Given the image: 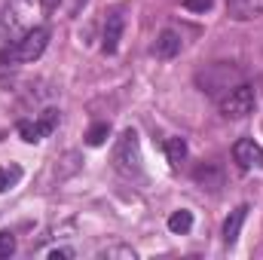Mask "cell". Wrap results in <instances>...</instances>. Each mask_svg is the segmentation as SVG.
<instances>
[{"label": "cell", "instance_id": "obj_1", "mask_svg": "<svg viewBox=\"0 0 263 260\" xmlns=\"http://www.w3.org/2000/svg\"><path fill=\"white\" fill-rule=\"evenodd\" d=\"M196 83H199V89H202L205 95L223 98L230 89H236L239 83H245V77H242L239 67H230V65H223V62H217V65H208L205 70H199Z\"/></svg>", "mask_w": 263, "mask_h": 260}, {"label": "cell", "instance_id": "obj_2", "mask_svg": "<svg viewBox=\"0 0 263 260\" xmlns=\"http://www.w3.org/2000/svg\"><path fill=\"white\" fill-rule=\"evenodd\" d=\"M49 46V28H28L18 40H12V46L3 52V59H9L12 65H28L37 62Z\"/></svg>", "mask_w": 263, "mask_h": 260}, {"label": "cell", "instance_id": "obj_3", "mask_svg": "<svg viewBox=\"0 0 263 260\" xmlns=\"http://www.w3.org/2000/svg\"><path fill=\"white\" fill-rule=\"evenodd\" d=\"M114 165L126 178H138L141 175V144H138V132L135 129H126L117 138V144H114Z\"/></svg>", "mask_w": 263, "mask_h": 260}, {"label": "cell", "instance_id": "obj_4", "mask_svg": "<svg viewBox=\"0 0 263 260\" xmlns=\"http://www.w3.org/2000/svg\"><path fill=\"white\" fill-rule=\"evenodd\" d=\"M254 104H257V95L248 83H239L236 89H230L223 98H220V114L227 120H245L248 114H254Z\"/></svg>", "mask_w": 263, "mask_h": 260}, {"label": "cell", "instance_id": "obj_5", "mask_svg": "<svg viewBox=\"0 0 263 260\" xmlns=\"http://www.w3.org/2000/svg\"><path fill=\"white\" fill-rule=\"evenodd\" d=\"M59 126V110H46L40 120H22L18 123V135H22V141L25 144H37V141H43L49 132Z\"/></svg>", "mask_w": 263, "mask_h": 260}, {"label": "cell", "instance_id": "obj_6", "mask_svg": "<svg viewBox=\"0 0 263 260\" xmlns=\"http://www.w3.org/2000/svg\"><path fill=\"white\" fill-rule=\"evenodd\" d=\"M233 159L239 162V169H263V147L254 138H239L233 144Z\"/></svg>", "mask_w": 263, "mask_h": 260}, {"label": "cell", "instance_id": "obj_7", "mask_svg": "<svg viewBox=\"0 0 263 260\" xmlns=\"http://www.w3.org/2000/svg\"><path fill=\"white\" fill-rule=\"evenodd\" d=\"M123 28H126L123 12H120V9H117V12H110V15H107V22H104V52H107V55H114V52L120 49Z\"/></svg>", "mask_w": 263, "mask_h": 260}, {"label": "cell", "instance_id": "obj_8", "mask_svg": "<svg viewBox=\"0 0 263 260\" xmlns=\"http://www.w3.org/2000/svg\"><path fill=\"white\" fill-rule=\"evenodd\" d=\"M181 46H184V40H181V34L178 31H172V28H165V31H159V37H156V43H153V52H156V59H175V55H181Z\"/></svg>", "mask_w": 263, "mask_h": 260}, {"label": "cell", "instance_id": "obj_9", "mask_svg": "<svg viewBox=\"0 0 263 260\" xmlns=\"http://www.w3.org/2000/svg\"><path fill=\"white\" fill-rule=\"evenodd\" d=\"M227 9H230V18L251 22L263 15V0H227Z\"/></svg>", "mask_w": 263, "mask_h": 260}, {"label": "cell", "instance_id": "obj_10", "mask_svg": "<svg viewBox=\"0 0 263 260\" xmlns=\"http://www.w3.org/2000/svg\"><path fill=\"white\" fill-rule=\"evenodd\" d=\"M245 217H248V205H239V208L227 217V224H223V242H227V245H236V239H239V233H242Z\"/></svg>", "mask_w": 263, "mask_h": 260}, {"label": "cell", "instance_id": "obj_11", "mask_svg": "<svg viewBox=\"0 0 263 260\" xmlns=\"http://www.w3.org/2000/svg\"><path fill=\"white\" fill-rule=\"evenodd\" d=\"M165 156H168V162L178 169V165L187 159V144H184V138H168V141H165Z\"/></svg>", "mask_w": 263, "mask_h": 260}, {"label": "cell", "instance_id": "obj_12", "mask_svg": "<svg viewBox=\"0 0 263 260\" xmlns=\"http://www.w3.org/2000/svg\"><path fill=\"white\" fill-rule=\"evenodd\" d=\"M168 230H172V233H190V230H193V211H187V208L175 211V214L168 217Z\"/></svg>", "mask_w": 263, "mask_h": 260}, {"label": "cell", "instance_id": "obj_13", "mask_svg": "<svg viewBox=\"0 0 263 260\" xmlns=\"http://www.w3.org/2000/svg\"><path fill=\"white\" fill-rule=\"evenodd\" d=\"M18 181H22V169L18 165H0V193L12 190Z\"/></svg>", "mask_w": 263, "mask_h": 260}, {"label": "cell", "instance_id": "obj_14", "mask_svg": "<svg viewBox=\"0 0 263 260\" xmlns=\"http://www.w3.org/2000/svg\"><path fill=\"white\" fill-rule=\"evenodd\" d=\"M107 138H110V126H107V123H95L92 129L86 132V144H89V147H101Z\"/></svg>", "mask_w": 263, "mask_h": 260}, {"label": "cell", "instance_id": "obj_15", "mask_svg": "<svg viewBox=\"0 0 263 260\" xmlns=\"http://www.w3.org/2000/svg\"><path fill=\"white\" fill-rule=\"evenodd\" d=\"M101 257H126V260H135L138 254H135V248H129V245H114V248H104V251H101Z\"/></svg>", "mask_w": 263, "mask_h": 260}, {"label": "cell", "instance_id": "obj_16", "mask_svg": "<svg viewBox=\"0 0 263 260\" xmlns=\"http://www.w3.org/2000/svg\"><path fill=\"white\" fill-rule=\"evenodd\" d=\"M15 254V236L12 233H0V260Z\"/></svg>", "mask_w": 263, "mask_h": 260}, {"label": "cell", "instance_id": "obj_17", "mask_svg": "<svg viewBox=\"0 0 263 260\" xmlns=\"http://www.w3.org/2000/svg\"><path fill=\"white\" fill-rule=\"evenodd\" d=\"M211 3L214 0H184V9H190V12H208Z\"/></svg>", "mask_w": 263, "mask_h": 260}, {"label": "cell", "instance_id": "obj_18", "mask_svg": "<svg viewBox=\"0 0 263 260\" xmlns=\"http://www.w3.org/2000/svg\"><path fill=\"white\" fill-rule=\"evenodd\" d=\"M49 257H52V260H62V257H73V251H70V248H55V251H49Z\"/></svg>", "mask_w": 263, "mask_h": 260}, {"label": "cell", "instance_id": "obj_19", "mask_svg": "<svg viewBox=\"0 0 263 260\" xmlns=\"http://www.w3.org/2000/svg\"><path fill=\"white\" fill-rule=\"evenodd\" d=\"M59 3H62V0H40V6H43V12H46V15H49V12H55V9H59Z\"/></svg>", "mask_w": 263, "mask_h": 260}, {"label": "cell", "instance_id": "obj_20", "mask_svg": "<svg viewBox=\"0 0 263 260\" xmlns=\"http://www.w3.org/2000/svg\"><path fill=\"white\" fill-rule=\"evenodd\" d=\"M18 3H28V0H18Z\"/></svg>", "mask_w": 263, "mask_h": 260}]
</instances>
